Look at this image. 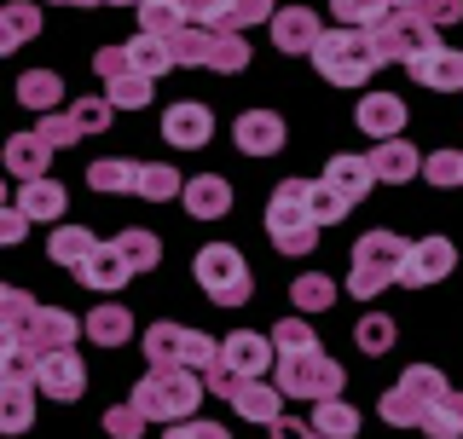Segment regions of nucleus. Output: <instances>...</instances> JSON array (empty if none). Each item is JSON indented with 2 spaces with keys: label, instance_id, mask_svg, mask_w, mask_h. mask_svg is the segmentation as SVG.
<instances>
[{
  "label": "nucleus",
  "instance_id": "obj_1",
  "mask_svg": "<svg viewBox=\"0 0 463 439\" xmlns=\"http://www.w3.org/2000/svg\"><path fill=\"white\" fill-rule=\"evenodd\" d=\"M203 393H209V382H203V370H185V364H151V370L134 382V393L128 399L139 405L151 422H163V428H174V422L197 416Z\"/></svg>",
  "mask_w": 463,
  "mask_h": 439
},
{
  "label": "nucleus",
  "instance_id": "obj_2",
  "mask_svg": "<svg viewBox=\"0 0 463 439\" xmlns=\"http://www.w3.org/2000/svg\"><path fill=\"white\" fill-rule=\"evenodd\" d=\"M318 214H313V202H307V180H284L279 191H272L267 202V238L279 255L289 260H301V255H313V243H318Z\"/></svg>",
  "mask_w": 463,
  "mask_h": 439
},
{
  "label": "nucleus",
  "instance_id": "obj_3",
  "mask_svg": "<svg viewBox=\"0 0 463 439\" xmlns=\"http://www.w3.org/2000/svg\"><path fill=\"white\" fill-rule=\"evenodd\" d=\"M313 70H318L330 87H359V81H371L376 70H383L371 29H347V23H342V29H325V41L313 47Z\"/></svg>",
  "mask_w": 463,
  "mask_h": 439
},
{
  "label": "nucleus",
  "instance_id": "obj_4",
  "mask_svg": "<svg viewBox=\"0 0 463 439\" xmlns=\"http://www.w3.org/2000/svg\"><path fill=\"white\" fill-rule=\"evenodd\" d=\"M405 255H411V243H405L400 231H365V238L354 243V266H347V289H354L359 301H376L388 284H400V272H405Z\"/></svg>",
  "mask_w": 463,
  "mask_h": 439
},
{
  "label": "nucleus",
  "instance_id": "obj_5",
  "mask_svg": "<svg viewBox=\"0 0 463 439\" xmlns=\"http://www.w3.org/2000/svg\"><path fill=\"white\" fill-rule=\"evenodd\" d=\"M452 393V382H446L434 364H411V370L400 376L394 388L376 399V416L388 422V428H423V416H429V405L434 399H446Z\"/></svg>",
  "mask_w": 463,
  "mask_h": 439
},
{
  "label": "nucleus",
  "instance_id": "obj_6",
  "mask_svg": "<svg viewBox=\"0 0 463 439\" xmlns=\"http://www.w3.org/2000/svg\"><path fill=\"white\" fill-rule=\"evenodd\" d=\"M174 47V64H203V70H221V76H238L250 64V41L238 29H203V23H185L180 35H168Z\"/></svg>",
  "mask_w": 463,
  "mask_h": 439
},
{
  "label": "nucleus",
  "instance_id": "obj_7",
  "mask_svg": "<svg viewBox=\"0 0 463 439\" xmlns=\"http://www.w3.org/2000/svg\"><path fill=\"white\" fill-rule=\"evenodd\" d=\"M197 289L209 295L214 306H243L255 295V277H250V260L238 255L232 243H209V248H197Z\"/></svg>",
  "mask_w": 463,
  "mask_h": 439
},
{
  "label": "nucleus",
  "instance_id": "obj_8",
  "mask_svg": "<svg viewBox=\"0 0 463 439\" xmlns=\"http://www.w3.org/2000/svg\"><path fill=\"white\" fill-rule=\"evenodd\" d=\"M272 382L284 388V399H307V405H318V399H336L342 393V364L325 353V347H313V353H289V359H279L272 364Z\"/></svg>",
  "mask_w": 463,
  "mask_h": 439
},
{
  "label": "nucleus",
  "instance_id": "obj_9",
  "mask_svg": "<svg viewBox=\"0 0 463 439\" xmlns=\"http://www.w3.org/2000/svg\"><path fill=\"white\" fill-rule=\"evenodd\" d=\"M145 359L151 364H185V370H209L221 359V341L185 324H151L145 330Z\"/></svg>",
  "mask_w": 463,
  "mask_h": 439
},
{
  "label": "nucleus",
  "instance_id": "obj_10",
  "mask_svg": "<svg viewBox=\"0 0 463 439\" xmlns=\"http://www.w3.org/2000/svg\"><path fill=\"white\" fill-rule=\"evenodd\" d=\"M0 335H12V341H24L29 353L47 359V353H64V347L81 341V335H87V318L64 313V306H35L24 324H12V330H0Z\"/></svg>",
  "mask_w": 463,
  "mask_h": 439
},
{
  "label": "nucleus",
  "instance_id": "obj_11",
  "mask_svg": "<svg viewBox=\"0 0 463 439\" xmlns=\"http://www.w3.org/2000/svg\"><path fill=\"white\" fill-rule=\"evenodd\" d=\"M93 76L105 81V98H110L116 110H145V105H151V93H156V81L134 70L128 47H99L93 52Z\"/></svg>",
  "mask_w": 463,
  "mask_h": 439
},
{
  "label": "nucleus",
  "instance_id": "obj_12",
  "mask_svg": "<svg viewBox=\"0 0 463 439\" xmlns=\"http://www.w3.org/2000/svg\"><path fill=\"white\" fill-rule=\"evenodd\" d=\"M371 41H376V58H383V64H411L417 52L440 47V35H434V29L417 18V12H400V6L371 29Z\"/></svg>",
  "mask_w": 463,
  "mask_h": 439
},
{
  "label": "nucleus",
  "instance_id": "obj_13",
  "mask_svg": "<svg viewBox=\"0 0 463 439\" xmlns=\"http://www.w3.org/2000/svg\"><path fill=\"white\" fill-rule=\"evenodd\" d=\"M452 266H458L452 238H417V243H411V255H405L400 289H429V284H440V277L452 272Z\"/></svg>",
  "mask_w": 463,
  "mask_h": 439
},
{
  "label": "nucleus",
  "instance_id": "obj_14",
  "mask_svg": "<svg viewBox=\"0 0 463 439\" xmlns=\"http://www.w3.org/2000/svg\"><path fill=\"white\" fill-rule=\"evenodd\" d=\"M318 41H325V23H318L313 6H279V18H272V47L289 52V58H313Z\"/></svg>",
  "mask_w": 463,
  "mask_h": 439
},
{
  "label": "nucleus",
  "instance_id": "obj_15",
  "mask_svg": "<svg viewBox=\"0 0 463 439\" xmlns=\"http://www.w3.org/2000/svg\"><path fill=\"white\" fill-rule=\"evenodd\" d=\"M221 359H226L238 376H250V382H260V376H272V364H279V347H272V335L232 330L226 341H221Z\"/></svg>",
  "mask_w": 463,
  "mask_h": 439
},
{
  "label": "nucleus",
  "instance_id": "obj_16",
  "mask_svg": "<svg viewBox=\"0 0 463 439\" xmlns=\"http://www.w3.org/2000/svg\"><path fill=\"white\" fill-rule=\"evenodd\" d=\"M52 156H58V145L52 139H41V127H29V134H12L6 139V173L12 180H52Z\"/></svg>",
  "mask_w": 463,
  "mask_h": 439
},
{
  "label": "nucleus",
  "instance_id": "obj_17",
  "mask_svg": "<svg viewBox=\"0 0 463 439\" xmlns=\"http://www.w3.org/2000/svg\"><path fill=\"white\" fill-rule=\"evenodd\" d=\"M232 139H238L243 156H279L284 151V116L279 110H243L238 122H232Z\"/></svg>",
  "mask_w": 463,
  "mask_h": 439
},
{
  "label": "nucleus",
  "instance_id": "obj_18",
  "mask_svg": "<svg viewBox=\"0 0 463 439\" xmlns=\"http://www.w3.org/2000/svg\"><path fill=\"white\" fill-rule=\"evenodd\" d=\"M128 277H134V266H128V255H122L116 243H99L93 255L76 266V284H81V289H99V295H116Z\"/></svg>",
  "mask_w": 463,
  "mask_h": 439
},
{
  "label": "nucleus",
  "instance_id": "obj_19",
  "mask_svg": "<svg viewBox=\"0 0 463 439\" xmlns=\"http://www.w3.org/2000/svg\"><path fill=\"white\" fill-rule=\"evenodd\" d=\"M81 388H87V364L76 359V347L41 359V393H47V399L70 405V399H81Z\"/></svg>",
  "mask_w": 463,
  "mask_h": 439
},
{
  "label": "nucleus",
  "instance_id": "obj_20",
  "mask_svg": "<svg viewBox=\"0 0 463 439\" xmlns=\"http://www.w3.org/2000/svg\"><path fill=\"white\" fill-rule=\"evenodd\" d=\"M163 139L180 145V151H203V145L214 139V116H209V105H168V116H163Z\"/></svg>",
  "mask_w": 463,
  "mask_h": 439
},
{
  "label": "nucleus",
  "instance_id": "obj_21",
  "mask_svg": "<svg viewBox=\"0 0 463 439\" xmlns=\"http://www.w3.org/2000/svg\"><path fill=\"white\" fill-rule=\"evenodd\" d=\"M354 122L365 127L376 145H383V139H400V127H405V98H400V93H365V98H359V110H354Z\"/></svg>",
  "mask_w": 463,
  "mask_h": 439
},
{
  "label": "nucleus",
  "instance_id": "obj_22",
  "mask_svg": "<svg viewBox=\"0 0 463 439\" xmlns=\"http://www.w3.org/2000/svg\"><path fill=\"white\" fill-rule=\"evenodd\" d=\"M405 70H411L423 87H434V93H458L463 87V52L458 47H429V52H417Z\"/></svg>",
  "mask_w": 463,
  "mask_h": 439
},
{
  "label": "nucleus",
  "instance_id": "obj_23",
  "mask_svg": "<svg viewBox=\"0 0 463 439\" xmlns=\"http://www.w3.org/2000/svg\"><path fill=\"white\" fill-rule=\"evenodd\" d=\"M371 173L383 185H405V180H417V173H423V156H417V145H405V139H383L371 151Z\"/></svg>",
  "mask_w": 463,
  "mask_h": 439
},
{
  "label": "nucleus",
  "instance_id": "obj_24",
  "mask_svg": "<svg viewBox=\"0 0 463 439\" xmlns=\"http://www.w3.org/2000/svg\"><path fill=\"white\" fill-rule=\"evenodd\" d=\"M325 185L336 191L347 209H354L359 197H371V185H376V173H371V156H330V168H325Z\"/></svg>",
  "mask_w": 463,
  "mask_h": 439
},
{
  "label": "nucleus",
  "instance_id": "obj_25",
  "mask_svg": "<svg viewBox=\"0 0 463 439\" xmlns=\"http://www.w3.org/2000/svg\"><path fill=\"white\" fill-rule=\"evenodd\" d=\"M185 214H192V220L232 214V185L221 180V173H197V180H185Z\"/></svg>",
  "mask_w": 463,
  "mask_h": 439
},
{
  "label": "nucleus",
  "instance_id": "obj_26",
  "mask_svg": "<svg viewBox=\"0 0 463 439\" xmlns=\"http://www.w3.org/2000/svg\"><path fill=\"white\" fill-rule=\"evenodd\" d=\"M232 405H238V416H243V422H260V428H272V422L284 416V388L260 376V382H243V393H238Z\"/></svg>",
  "mask_w": 463,
  "mask_h": 439
},
{
  "label": "nucleus",
  "instance_id": "obj_27",
  "mask_svg": "<svg viewBox=\"0 0 463 439\" xmlns=\"http://www.w3.org/2000/svg\"><path fill=\"white\" fill-rule=\"evenodd\" d=\"M87 341H93V347H122V341H134V313H128L122 301L93 306V318H87Z\"/></svg>",
  "mask_w": 463,
  "mask_h": 439
},
{
  "label": "nucleus",
  "instance_id": "obj_28",
  "mask_svg": "<svg viewBox=\"0 0 463 439\" xmlns=\"http://www.w3.org/2000/svg\"><path fill=\"white\" fill-rule=\"evenodd\" d=\"M87 191L134 197V191H139V163H122V156H99V163L87 168Z\"/></svg>",
  "mask_w": 463,
  "mask_h": 439
},
{
  "label": "nucleus",
  "instance_id": "obj_29",
  "mask_svg": "<svg viewBox=\"0 0 463 439\" xmlns=\"http://www.w3.org/2000/svg\"><path fill=\"white\" fill-rule=\"evenodd\" d=\"M18 209L29 220H64L70 197H64V185H58V180H24L18 185Z\"/></svg>",
  "mask_w": 463,
  "mask_h": 439
},
{
  "label": "nucleus",
  "instance_id": "obj_30",
  "mask_svg": "<svg viewBox=\"0 0 463 439\" xmlns=\"http://www.w3.org/2000/svg\"><path fill=\"white\" fill-rule=\"evenodd\" d=\"M41 35V6L35 0H12L6 12H0V52H18L24 41Z\"/></svg>",
  "mask_w": 463,
  "mask_h": 439
},
{
  "label": "nucleus",
  "instance_id": "obj_31",
  "mask_svg": "<svg viewBox=\"0 0 463 439\" xmlns=\"http://www.w3.org/2000/svg\"><path fill=\"white\" fill-rule=\"evenodd\" d=\"M18 105L35 110V116L58 110V105H64V76H52V70H29V76L18 81Z\"/></svg>",
  "mask_w": 463,
  "mask_h": 439
},
{
  "label": "nucleus",
  "instance_id": "obj_32",
  "mask_svg": "<svg viewBox=\"0 0 463 439\" xmlns=\"http://www.w3.org/2000/svg\"><path fill=\"white\" fill-rule=\"evenodd\" d=\"M35 393L29 382H0V428L6 434H29V422H35Z\"/></svg>",
  "mask_w": 463,
  "mask_h": 439
},
{
  "label": "nucleus",
  "instance_id": "obj_33",
  "mask_svg": "<svg viewBox=\"0 0 463 439\" xmlns=\"http://www.w3.org/2000/svg\"><path fill=\"white\" fill-rule=\"evenodd\" d=\"M307 422H313V434H325V439H354L359 434V411L342 405V393H336V399H318Z\"/></svg>",
  "mask_w": 463,
  "mask_h": 439
},
{
  "label": "nucleus",
  "instance_id": "obj_34",
  "mask_svg": "<svg viewBox=\"0 0 463 439\" xmlns=\"http://www.w3.org/2000/svg\"><path fill=\"white\" fill-rule=\"evenodd\" d=\"M128 58H134V70H139V76H151V81L174 70V47H168L163 35H145V29L128 41Z\"/></svg>",
  "mask_w": 463,
  "mask_h": 439
},
{
  "label": "nucleus",
  "instance_id": "obj_35",
  "mask_svg": "<svg viewBox=\"0 0 463 439\" xmlns=\"http://www.w3.org/2000/svg\"><path fill=\"white\" fill-rule=\"evenodd\" d=\"M192 23L185 18V0H139V29L145 35H180V29Z\"/></svg>",
  "mask_w": 463,
  "mask_h": 439
},
{
  "label": "nucleus",
  "instance_id": "obj_36",
  "mask_svg": "<svg viewBox=\"0 0 463 439\" xmlns=\"http://www.w3.org/2000/svg\"><path fill=\"white\" fill-rule=\"evenodd\" d=\"M330 301H336V284H330L325 272H301L296 284H289V306H296V313H330Z\"/></svg>",
  "mask_w": 463,
  "mask_h": 439
},
{
  "label": "nucleus",
  "instance_id": "obj_37",
  "mask_svg": "<svg viewBox=\"0 0 463 439\" xmlns=\"http://www.w3.org/2000/svg\"><path fill=\"white\" fill-rule=\"evenodd\" d=\"M110 243L128 255V266H134V272H151L156 260H163V238H156V231H145V226H128V231H116Z\"/></svg>",
  "mask_w": 463,
  "mask_h": 439
},
{
  "label": "nucleus",
  "instance_id": "obj_38",
  "mask_svg": "<svg viewBox=\"0 0 463 439\" xmlns=\"http://www.w3.org/2000/svg\"><path fill=\"white\" fill-rule=\"evenodd\" d=\"M93 248H99V238H93L87 226H58V231H52V243H47V255L58 260V266H70V272H76L81 260L93 255Z\"/></svg>",
  "mask_w": 463,
  "mask_h": 439
},
{
  "label": "nucleus",
  "instance_id": "obj_39",
  "mask_svg": "<svg viewBox=\"0 0 463 439\" xmlns=\"http://www.w3.org/2000/svg\"><path fill=\"white\" fill-rule=\"evenodd\" d=\"M134 197H145V202H174V197H185V180L168 163H139V191Z\"/></svg>",
  "mask_w": 463,
  "mask_h": 439
},
{
  "label": "nucleus",
  "instance_id": "obj_40",
  "mask_svg": "<svg viewBox=\"0 0 463 439\" xmlns=\"http://www.w3.org/2000/svg\"><path fill=\"white\" fill-rule=\"evenodd\" d=\"M423 434H429V439H463V393H458V388L446 393V399H434V405H429Z\"/></svg>",
  "mask_w": 463,
  "mask_h": 439
},
{
  "label": "nucleus",
  "instance_id": "obj_41",
  "mask_svg": "<svg viewBox=\"0 0 463 439\" xmlns=\"http://www.w3.org/2000/svg\"><path fill=\"white\" fill-rule=\"evenodd\" d=\"M330 12H336V23H347V29H376L394 12V0H330Z\"/></svg>",
  "mask_w": 463,
  "mask_h": 439
},
{
  "label": "nucleus",
  "instance_id": "obj_42",
  "mask_svg": "<svg viewBox=\"0 0 463 439\" xmlns=\"http://www.w3.org/2000/svg\"><path fill=\"white\" fill-rule=\"evenodd\" d=\"M272 347H279V359H289V353H313L318 335H313V324H307V313L279 318V330H272Z\"/></svg>",
  "mask_w": 463,
  "mask_h": 439
},
{
  "label": "nucleus",
  "instance_id": "obj_43",
  "mask_svg": "<svg viewBox=\"0 0 463 439\" xmlns=\"http://www.w3.org/2000/svg\"><path fill=\"white\" fill-rule=\"evenodd\" d=\"M354 341L365 347L371 359H376V353H388V347H394V318H388V313H365V318L354 324Z\"/></svg>",
  "mask_w": 463,
  "mask_h": 439
},
{
  "label": "nucleus",
  "instance_id": "obj_44",
  "mask_svg": "<svg viewBox=\"0 0 463 439\" xmlns=\"http://www.w3.org/2000/svg\"><path fill=\"white\" fill-rule=\"evenodd\" d=\"M400 12H417L429 29H452L463 18V0H394Z\"/></svg>",
  "mask_w": 463,
  "mask_h": 439
},
{
  "label": "nucleus",
  "instance_id": "obj_45",
  "mask_svg": "<svg viewBox=\"0 0 463 439\" xmlns=\"http://www.w3.org/2000/svg\"><path fill=\"white\" fill-rule=\"evenodd\" d=\"M423 180L429 185H463V151H452V145H446V151H429L423 156Z\"/></svg>",
  "mask_w": 463,
  "mask_h": 439
},
{
  "label": "nucleus",
  "instance_id": "obj_46",
  "mask_svg": "<svg viewBox=\"0 0 463 439\" xmlns=\"http://www.w3.org/2000/svg\"><path fill=\"white\" fill-rule=\"evenodd\" d=\"M35 127H41V139H52V145H58V151H70V145L81 139V122H76L70 110H47Z\"/></svg>",
  "mask_w": 463,
  "mask_h": 439
},
{
  "label": "nucleus",
  "instance_id": "obj_47",
  "mask_svg": "<svg viewBox=\"0 0 463 439\" xmlns=\"http://www.w3.org/2000/svg\"><path fill=\"white\" fill-rule=\"evenodd\" d=\"M70 116L81 122V134H105L110 116H116V105H110L105 93H99V98H76V105H70Z\"/></svg>",
  "mask_w": 463,
  "mask_h": 439
},
{
  "label": "nucleus",
  "instance_id": "obj_48",
  "mask_svg": "<svg viewBox=\"0 0 463 439\" xmlns=\"http://www.w3.org/2000/svg\"><path fill=\"white\" fill-rule=\"evenodd\" d=\"M145 422H151V416H145L139 405L128 399V405H116V411H105V434H110V439H139Z\"/></svg>",
  "mask_w": 463,
  "mask_h": 439
},
{
  "label": "nucleus",
  "instance_id": "obj_49",
  "mask_svg": "<svg viewBox=\"0 0 463 439\" xmlns=\"http://www.w3.org/2000/svg\"><path fill=\"white\" fill-rule=\"evenodd\" d=\"M307 202H313V214H318V226H336V220L347 214V202L330 191L325 180H307Z\"/></svg>",
  "mask_w": 463,
  "mask_h": 439
},
{
  "label": "nucleus",
  "instance_id": "obj_50",
  "mask_svg": "<svg viewBox=\"0 0 463 439\" xmlns=\"http://www.w3.org/2000/svg\"><path fill=\"white\" fill-rule=\"evenodd\" d=\"M279 6L272 0H232V29H255V23H272Z\"/></svg>",
  "mask_w": 463,
  "mask_h": 439
},
{
  "label": "nucleus",
  "instance_id": "obj_51",
  "mask_svg": "<svg viewBox=\"0 0 463 439\" xmlns=\"http://www.w3.org/2000/svg\"><path fill=\"white\" fill-rule=\"evenodd\" d=\"M163 439H232L221 422H203V416H185V422H174V428Z\"/></svg>",
  "mask_w": 463,
  "mask_h": 439
},
{
  "label": "nucleus",
  "instance_id": "obj_52",
  "mask_svg": "<svg viewBox=\"0 0 463 439\" xmlns=\"http://www.w3.org/2000/svg\"><path fill=\"white\" fill-rule=\"evenodd\" d=\"M24 231H29V214L12 202V209H0V243H24Z\"/></svg>",
  "mask_w": 463,
  "mask_h": 439
},
{
  "label": "nucleus",
  "instance_id": "obj_53",
  "mask_svg": "<svg viewBox=\"0 0 463 439\" xmlns=\"http://www.w3.org/2000/svg\"><path fill=\"white\" fill-rule=\"evenodd\" d=\"M267 434H272V439H307V434H313V422H301V416H279Z\"/></svg>",
  "mask_w": 463,
  "mask_h": 439
},
{
  "label": "nucleus",
  "instance_id": "obj_54",
  "mask_svg": "<svg viewBox=\"0 0 463 439\" xmlns=\"http://www.w3.org/2000/svg\"><path fill=\"white\" fill-rule=\"evenodd\" d=\"M52 6H93V0H52Z\"/></svg>",
  "mask_w": 463,
  "mask_h": 439
},
{
  "label": "nucleus",
  "instance_id": "obj_55",
  "mask_svg": "<svg viewBox=\"0 0 463 439\" xmlns=\"http://www.w3.org/2000/svg\"><path fill=\"white\" fill-rule=\"evenodd\" d=\"M105 6H139V0H105Z\"/></svg>",
  "mask_w": 463,
  "mask_h": 439
},
{
  "label": "nucleus",
  "instance_id": "obj_56",
  "mask_svg": "<svg viewBox=\"0 0 463 439\" xmlns=\"http://www.w3.org/2000/svg\"><path fill=\"white\" fill-rule=\"evenodd\" d=\"M307 439H325V434H307Z\"/></svg>",
  "mask_w": 463,
  "mask_h": 439
}]
</instances>
